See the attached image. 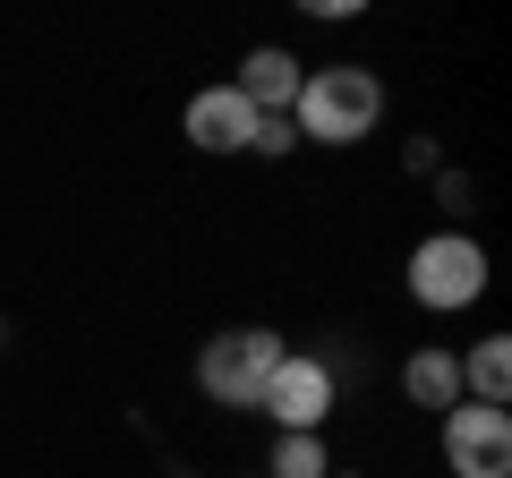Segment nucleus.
Masks as SVG:
<instances>
[{
	"label": "nucleus",
	"mask_w": 512,
	"mask_h": 478,
	"mask_svg": "<svg viewBox=\"0 0 512 478\" xmlns=\"http://www.w3.org/2000/svg\"><path fill=\"white\" fill-rule=\"evenodd\" d=\"M299 77H308V69H299V60L282 52V43H256V52L239 60L231 94H239L248 111H265V120H291V103H299Z\"/></svg>",
	"instance_id": "obj_7"
},
{
	"label": "nucleus",
	"mask_w": 512,
	"mask_h": 478,
	"mask_svg": "<svg viewBox=\"0 0 512 478\" xmlns=\"http://www.w3.org/2000/svg\"><path fill=\"white\" fill-rule=\"evenodd\" d=\"M291 146H299V129H291V120H265V111H256V137H248V154H265V163H282Z\"/></svg>",
	"instance_id": "obj_11"
},
{
	"label": "nucleus",
	"mask_w": 512,
	"mask_h": 478,
	"mask_svg": "<svg viewBox=\"0 0 512 478\" xmlns=\"http://www.w3.org/2000/svg\"><path fill=\"white\" fill-rule=\"evenodd\" d=\"M282 333L274 325H231V333H214V342L197 350V393L205 402H222V410H256V393H265V376L282 368Z\"/></svg>",
	"instance_id": "obj_3"
},
{
	"label": "nucleus",
	"mask_w": 512,
	"mask_h": 478,
	"mask_svg": "<svg viewBox=\"0 0 512 478\" xmlns=\"http://www.w3.org/2000/svg\"><path fill=\"white\" fill-rule=\"evenodd\" d=\"M256 478H333V453H325V436H274Z\"/></svg>",
	"instance_id": "obj_10"
},
{
	"label": "nucleus",
	"mask_w": 512,
	"mask_h": 478,
	"mask_svg": "<svg viewBox=\"0 0 512 478\" xmlns=\"http://www.w3.org/2000/svg\"><path fill=\"white\" fill-rule=\"evenodd\" d=\"M333 402H342V385H333V368L308 359V350H282V368L265 376V393H256V410L274 419V436H325Z\"/></svg>",
	"instance_id": "obj_4"
},
{
	"label": "nucleus",
	"mask_w": 512,
	"mask_h": 478,
	"mask_svg": "<svg viewBox=\"0 0 512 478\" xmlns=\"http://www.w3.org/2000/svg\"><path fill=\"white\" fill-rule=\"evenodd\" d=\"M402 393H410L419 410H436V419H444V410L461 402V350H444V342L410 350V359H402Z\"/></svg>",
	"instance_id": "obj_8"
},
{
	"label": "nucleus",
	"mask_w": 512,
	"mask_h": 478,
	"mask_svg": "<svg viewBox=\"0 0 512 478\" xmlns=\"http://www.w3.org/2000/svg\"><path fill=\"white\" fill-rule=\"evenodd\" d=\"M180 137H188L197 154H248L256 111L239 103L231 86H197V94H188V111H180Z\"/></svg>",
	"instance_id": "obj_6"
},
{
	"label": "nucleus",
	"mask_w": 512,
	"mask_h": 478,
	"mask_svg": "<svg viewBox=\"0 0 512 478\" xmlns=\"http://www.w3.org/2000/svg\"><path fill=\"white\" fill-rule=\"evenodd\" d=\"M410 299H419L427 316H461L487 299V248H478L470 231H427L419 248H410Z\"/></svg>",
	"instance_id": "obj_2"
},
{
	"label": "nucleus",
	"mask_w": 512,
	"mask_h": 478,
	"mask_svg": "<svg viewBox=\"0 0 512 478\" xmlns=\"http://www.w3.org/2000/svg\"><path fill=\"white\" fill-rule=\"evenodd\" d=\"M384 120V77L367 60H325V69L299 77V103H291V129L299 146H367Z\"/></svg>",
	"instance_id": "obj_1"
},
{
	"label": "nucleus",
	"mask_w": 512,
	"mask_h": 478,
	"mask_svg": "<svg viewBox=\"0 0 512 478\" xmlns=\"http://www.w3.org/2000/svg\"><path fill=\"white\" fill-rule=\"evenodd\" d=\"M461 402H487V410L512 402V333H487V342L461 359Z\"/></svg>",
	"instance_id": "obj_9"
},
{
	"label": "nucleus",
	"mask_w": 512,
	"mask_h": 478,
	"mask_svg": "<svg viewBox=\"0 0 512 478\" xmlns=\"http://www.w3.org/2000/svg\"><path fill=\"white\" fill-rule=\"evenodd\" d=\"M436 444H444V470H453V478H512V410L453 402Z\"/></svg>",
	"instance_id": "obj_5"
},
{
	"label": "nucleus",
	"mask_w": 512,
	"mask_h": 478,
	"mask_svg": "<svg viewBox=\"0 0 512 478\" xmlns=\"http://www.w3.org/2000/svg\"><path fill=\"white\" fill-rule=\"evenodd\" d=\"M333 478H359V470H333Z\"/></svg>",
	"instance_id": "obj_12"
}]
</instances>
